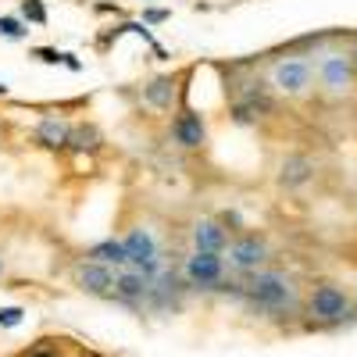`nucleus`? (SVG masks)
Returning <instances> with one entry per match:
<instances>
[{"instance_id": "f257e3e1", "label": "nucleus", "mask_w": 357, "mask_h": 357, "mask_svg": "<svg viewBox=\"0 0 357 357\" xmlns=\"http://www.w3.org/2000/svg\"><path fill=\"white\" fill-rule=\"evenodd\" d=\"M243 296L254 307L264 311H286L296 301V289L293 279L282 272H272V268H261V272H250V279L243 282Z\"/></svg>"}, {"instance_id": "f03ea898", "label": "nucleus", "mask_w": 357, "mask_h": 357, "mask_svg": "<svg viewBox=\"0 0 357 357\" xmlns=\"http://www.w3.org/2000/svg\"><path fill=\"white\" fill-rule=\"evenodd\" d=\"M122 247H126V257H129L132 272L146 275L151 282L161 275V247H158V236L146 229V225H132V229L126 232Z\"/></svg>"}, {"instance_id": "7ed1b4c3", "label": "nucleus", "mask_w": 357, "mask_h": 357, "mask_svg": "<svg viewBox=\"0 0 357 357\" xmlns=\"http://www.w3.org/2000/svg\"><path fill=\"white\" fill-rule=\"evenodd\" d=\"M307 311H311V318L321 321V325H336V321H343V318L350 314V296H347L336 282H321V286H314V293L307 296Z\"/></svg>"}, {"instance_id": "20e7f679", "label": "nucleus", "mask_w": 357, "mask_h": 357, "mask_svg": "<svg viewBox=\"0 0 357 357\" xmlns=\"http://www.w3.org/2000/svg\"><path fill=\"white\" fill-rule=\"evenodd\" d=\"M183 279L197 289H218L225 282V257L222 254H200L190 250L183 261Z\"/></svg>"}, {"instance_id": "39448f33", "label": "nucleus", "mask_w": 357, "mask_h": 357, "mask_svg": "<svg viewBox=\"0 0 357 357\" xmlns=\"http://www.w3.org/2000/svg\"><path fill=\"white\" fill-rule=\"evenodd\" d=\"M314 82V65L307 57H282V61L272 68V86L282 97H301L307 93Z\"/></svg>"}, {"instance_id": "423d86ee", "label": "nucleus", "mask_w": 357, "mask_h": 357, "mask_svg": "<svg viewBox=\"0 0 357 357\" xmlns=\"http://www.w3.org/2000/svg\"><path fill=\"white\" fill-rule=\"evenodd\" d=\"M225 254H229V264L236 272L250 275V272H261L264 261H268V240L261 232H240L236 240H229Z\"/></svg>"}, {"instance_id": "0eeeda50", "label": "nucleus", "mask_w": 357, "mask_h": 357, "mask_svg": "<svg viewBox=\"0 0 357 357\" xmlns=\"http://www.w3.org/2000/svg\"><path fill=\"white\" fill-rule=\"evenodd\" d=\"M172 139L183 146V151H200V146L207 143V126H204V114L193 111V107H178L172 126H168Z\"/></svg>"}, {"instance_id": "6e6552de", "label": "nucleus", "mask_w": 357, "mask_h": 357, "mask_svg": "<svg viewBox=\"0 0 357 357\" xmlns=\"http://www.w3.org/2000/svg\"><path fill=\"white\" fill-rule=\"evenodd\" d=\"M190 240H193V250H200V254H225L229 250V229L218 218H197L190 229Z\"/></svg>"}, {"instance_id": "1a4fd4ad", "label": "nucleus", "mask_w": 357, "mask_h": 357, "mask_svg": "<svg viewBox=\"0 0 357 357\" xmlns=\"http://www.w3.org/2000/svg\"><path fill=\"white\" fill-rule=\"evenodd\" d=\"M114 268H107V264H97V261H82L79 268H75V282H79V289L82 293H89V296H111L114 293Z\"/></svg>"}, {"instance_id": "9d476101", "label": "nucleus", "mask_w": 357, "mask_h": 357, "mask_svg": "<svg viewBox=\"0 0 357 357\" xmlns=\"http://www.w3.org/2000/svg\"><path fill=\"white\" fill-rule=\"evenodd\" d=\"M151 293H154V282L146 279V275H139V272H132V268H126V272L114 275V293H111V296H114L118 304L136 307V304H143Z\"/></svg>"}, {"instance_id": "9b49d317", "label": "nucleus", "mask_w": 357, "mask_h": 357, "mask_svg": "<svg viewBox=\"0 0 357 357\" xmlns=\"http://www.w3.org/2000/svg\"><path fill=\"white\" fill-rule=\"evenodd\" d=\"M318 72H321V82L329 86L333 93H347L350 82H354V65H350V57H343V54H325Z\"/></svg>"}, {"instance_id": "f8f14e48", "label": "nucleus", "mask_w": 357, "mask_h": 357, "mask_svg": "<svg viewBox=\"0 0 357 357\" xmlns=\"http://www.w3.org/2000/svg\"><path fill=\"white\" fill-rule=\"evenodd\" d=\"M68 139H72V126L61 114H43L36 122V143L47 146V151H65Z\"/></svg>"}, {"instance_id": "ddd939ff", "label": "nucleus", "mask_w": 357, "mask_h": 357, "mask_svg": "<svg viewBox=\"0 0 357 357\" xmlns=\"http://www.w3.org/2000/svg\"><path fill=\"white\" fill-rule=\"evenodd\" d=\"M175 93H178V79L175 75H158V79H151L143 86V100L151 107H158V111H172Z\"/></svg>"}, {"instance_id": "4468645a", "label": "nucleus", "mask_w": 357, "mask_h": 357, "mask_svg": "<svg viewBox=\"0 0 357 357\" xmlns=\"http://www.w3.org/2000/svg\"><path fill=\"white\" fill-rule=\"evenodd\" d=\"M86 261H97V264L118 268V272H126V268H129L126 247H122V240H114V236H107V240H100V243L89 247V250H86Z\"/></svg>"}, {"instance_id": "2eb2a0df", "label": "nucleus", "mask_w": 357, "mask_h": 357, "mask_svg": "<svg viewBox=\"0 0 357 357\" xmlns=\"http://www.w3.org/2000/svg\"><path fill=\"white\" fill-rule=\"evenodd\" d=\"M311 175H314V161H311V158H301V154H293V158L282 161L279 183H282L286 190H296V186L311 183Z\"/></svg>"}, {"instance_id": "dca6fc26", "label": "nucleus", "mask_w": 357, "mask_h": 357, "mask_svg": "<svg viewBox=\"0 0 357 357\" xmlns=\"http://www.w3.org/2000/svg\"><path fill=\"white\" fill-rule=\"evenodd\" d=\"M100 143H104V136H100V129L93 126V122H79V126H72V139H68V146L72 151H100Z\"/></svg>"}, {"instance_id": "f3484780", "label": "nucleus", "mask_w": 357, "mask_h": 357, "mask_svg": "<svg viewBox=\"0 0 357 357\" xmlns=\"http://www.w3.org/2000/svg\"><path fill=\"white\" fill-rule=\"evenodd\" d=\"M0 40H29V25L18 15H0Z\"/></svg>"}, {"instance_id": "a211bd4d", "label": "nucleus", "mask_w": 357, "mask_h": 357, "mask_svg": "<svg viewBox=\"0 0 357 357\" xmlns=\"http://www.w3.org/2000/svg\"><path fill=\"white\" fill-rule=\"evenodd\" d=\"M18 18L29 25H47V4L43 0H22V8H18Z\"/></svg>"}, {"instance_id": "6ab92c4d", "label": "nucleus", "mask_w": 357, "mask_h": 357, "mask_svg": "<svg viewBox=\"0 0 357 357\" xmlns=\"http://www.w3.org/2000/svg\"><path fill=\"white\" fill-rule=\"evenodd\" d=\"M22 321H25V307H18V304L0 307V329H18Z\"/></svg>"}, {"instance_id": "aec40b11", "label": "nucleus", "mask_w": 357, "mask_h": 357, "mask_svg": "<svg viewBox=\"0 0 357 357\" xmlns=\"http://www.w3.org/2000/svg\"><path fill=\"white\" fill-rule=\"evenodd\" d=\"M172 18V11H165V8H146L143 11V25L151 29V25H161V22H168Z\"/></svg>"}, {"instance_id": "412c9836", "label": "nucleus", "mask_w": 357, "mask_h": 357, "mask_svg": "<svg viewBox=\"0 0 357 357\" xmlns=\"http://www.w3.org/2000/svg\"><path fill=\"white\" fill-rule=\"evenodd\" d=\"M33 57H40L43 65H61V50H54V47H36Z\"/></svg>"}, {"instance_id": "4be33fe9", "label": "nucleus", "mask_w": 357, "mask_h": 357, "mask_svg": "<svg viewBox=\"0 0 357 357\" xmlns=\"http://www.w3.org/2000/svg\"><path fill=\"white\" fill-rule=\"evenodd\" d=\"M61 65H65L68 72H82V61H79L75 54H61Z\"/></svg>"}, {"instance_id": "5701e85b", "label": "nucleus", "mask_w": 357, "mask_h": 357, "mask_svg": "<svg viewBox=\"0 0 357 357\" xmlns=\"http://www.w3.org/2000/svg\"><path fill=\"white\" fill-rule=\"evenodd\" d=\"M25 357H57V354L47 350V347H33V350H25Z\"/></svg>"}, {"instance_id": "b1692460", "label": "nucleus", "mask_w": 357, "mask_h": 357, "mask_svg": "<svg viewBox=\"0 0 357 357\" xmlns=\"http://www.w3.org/2000/svg\"><path fill=\"white\" fill-rule=\"evenodd\" d=\"M0 97H8V82H0Z\"/></svg>"}, {"instance_id": "393cba45", "label": "nucleus", "mask_w": 357, "mask_h": 357, "mask_svg": "<svg viewBox=\"0 0 357 357\" xmlns=\"http://www.w3.org/2000/svg\"><path fill=\"white\" fill-rule=\"evenodd\" d=\"M350 65H354V68H357V50H354V57H350Z\"/></svg>"}, {"instance_id": "a878e982", "label": "nucleus", "mask_w": 357, "mask_h": 357, "mask_svg": "<svg viewBox=\"0 0 357 357\" xmlns=\"http://www.w3.org/2000/svg\"><path fill=\"white\" fill-rule=\"evenodd\" d=\"M0 272H4V257H0Z\"/></svg>"}, {"instance_id": "bb28decb", "label": "nucleus", "mask_w": 357, "mask_h": 357, "mask_svg": "<svg viewBox=\"0 0 357 357\" xmlns=\"http://www.w3.org/2000/svg\"><path fill=\"white\" fill-rule=\"evenodd\" d=\"M82 357H97V354H82Z\"/></svg>"}]
</instances>
